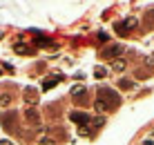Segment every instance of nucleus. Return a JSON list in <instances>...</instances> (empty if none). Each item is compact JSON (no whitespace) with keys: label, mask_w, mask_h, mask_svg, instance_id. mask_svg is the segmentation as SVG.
<instances>
[{"label":"nucleus","mask_w":154,"mask_h":145,"mask_svg":"<svg viewBox=\"0 0 154 145\" xmlns=\"http://www.w3.org/2000/svg\"><path fill=\"white\" fill-rule=\"evenodd\" d=\"M121 105V94L114 92L112 87H100L96 96V112H114Z\"/></svg>","instance_id":"f257e3e1"},{"label":"nucleus","mask_w":154,"mask_h":145,"mask_svg":"<svg viewBox=\"0 0 154 145\" xmlns=\"http://www.w3.org/2000/svg\"><path fill=\"white\" fill-rule=\"evenodd\" d=\"M121 54H123V45L114 42V45H107L103 51H100V58H105V60H114V58L121 56Z\"/></svg>","instance_id":"f03ea898"},{"label":"nucleus","mask_w":154,"mask_h":145,"mask_svg":"<svg viewBox=\"0 0 154 145\" xmlns=\"http://www.w3.org/2000/svg\"><path fill=\"white\" fill-rule=\"evenodd\" d=\"M16 121H18V114H16L14 110H11V112H2V114H0V123H2L9 132L16 130Z\"/></svg>","instance_id":"7ed1b4c3"},{"label":"nucleus","mask_w":154,"mask_h":145,"mask_svg":"<svg viewBox=\"0 0 154 145\" xmlns=\"http://www.w3.org/2000/svg\"><path fill=\"white\" fill-rule=\"evenodd\" d=\"M134 25H136L134 18H127V20H123V23H116V31H119L121 36H125V34H130V31L134 29Z\"/></svg>","instance_id":"20e7f679"},{"label":"nucleus","mask_w":154,"mask_h":145,"mask_svg":"<svg viewBox=\"0 0 154 145\" xmlns=\"http://www.w3.org/2000/svg\"><path fill=\"white\" fill-rule=\"evenodd\" d=\"M69 121H74V123H78V125H87L89 123V114H85V112H72L69 114Z\"/></svg>","instance_id":"39448f33"},{"label":"nucleus","mask_w":154,"mask_h":145,"mask_svg":"<svg viewBox=\"0 0 154 145\" xmlns=\"http://www.w3.org/2000/svg\"><path fill=\"white\" fill-rule=\"evenodd\" d=\"M58 80H63V76H54V78H45L42 80V89H51V87H56V83Z\"/></svg>","instance_id":"423d86ee"},{"label":"nucleus","mask_w":154,"mask_h":145,"mask_svg":"<svg viewBox=\"0 0 154 145\" xmlns=\"http://www.w3.org/2000/svg\"><path fill=\"white\" fill-rule=\"evenodd\" d=\"M27 121H29V123H34V125H38V123H40L38 112H36V110H27Z\"/></svg>","instance_id":"0eeeda50"},{"label":"nucleus","mask_w":154,"mask_h":145,"mask_svg":"<svg viewBox=\"0 0 154 145\" xmlns=\"http://www.w3.org/2000/svg\"><path fill=\"white\" fill-rule=\"evenodd\" d=\"M25 98L29 100V103H36V98H38V94H36V89H27V94H25Z\"/></svg>","instance_id":"6e6552de"},{"label":"nucleus","mask_w":154,"mask_h":145,"mask_svg":"<svg viewBox=\"0 0 154 145\" xmlns=\"http://www.w3.org/2000/svg\"><path fill=\"white\" fill-rule=\"evenodd\" d=\"M94 76H96V78H105V76H107V69H105V67H96V69H94Z\"/></svg>","instance_id":"1a4fd4ad"},{"label":"nucleus","mask_w":154,"mask_h":145,"mask_svg":"<svg viewBox=\"0 0 154 145\" xmlns=\"http://www.w3.org/2000/svg\"><path fill=\"white\" fill-rule=\"evenodd\" d=\"M14 51L16 54H31V49H29V47H25V45H16Z\"/></svg>","instance_id":"9d476101"},{"label":"nucleus","mask_w":154,"mask_h":145,"mask_svg":"<svg viewBox=\"0 0 154 145\" xmlns=\"http://www.w3.org/2000/svg\"><path fill=\"white\" fill-rule=\"evenodd\" d=\"M112 67L116 69V72H123V69H125V60H114Z\"/></svg>","instance_id":"9b49d317"},{"label":"nucleus","mask_w":154,"mask_h":145,"mask_svg":"<svg viewBox=\"0 0 154 145\" xmlns=\"http://www.w3.org/2000/svg\"><path fill=\"white\" fill-rule=\"evenodd\" d=\"M9 100H11V96H9V94H2V96H0V105H7Z\"/></svg>","instance_id":"f8f14e48"},{"label":"nucleus","mask_w":154,"mask_h":145,"mask_svg":"<svg viewBox=\"0 0 154 145\" xmlns=\"http://www.w3.org/2000/svg\"><path fill=\"white\" fill-rule=\"evenodd\" d=\"M119 85H121L123 89H130V87H132V80H119Z\"/></svg>","instance_id":"ddd939ff"},{"label":"nucleus","mask_w":154,"mask_h":145,"mask_svg":"<svg viewBox=\"0 0 154 145\" xmlns=\"http://www.w3.org/2000/svg\"><path fill=\"white\" fill-rule=\"evenodd\" d=\"M141 145H154V138H150V136H147V138H143Z\"/></svg>","instance_id":"4468645a"},{"label":"nucleus","mask_w":154,"mask_h":145,"mask_svg":"<svg viewBox=\"0 0 154 145\" xmlns=\"http://www.w3.org/2000/svg\"><path fill=\"white\" fill-rule=\"evenodd\" d=\"M98 40H103V42H107V40H109V36H107V34H98Z\"/></svg>","instance_id":"2eb2a0df"},{"label":"nucleus","mask_w":154,"mask_h":145,"mask_svg":"<svg viewBox=\"0 0 154 145\" xmlns=\"http://www.w3.org/2000/svg\"><path fill=\"white\" fill-rule=\"evenodd\" d=\"M0 145H11V141H0Z\"/></svg>","instance_id":"dca6fc26"},{"label":"nucleus","mask_w":154,"mask_h":145,"mask_svg":"<svg viewBox=\"0 0 154 145\" xmlns=\"http://www.w3.org/2000/svg\"><path fill=\"white\" fill-rule=\"evenodd\" d=\"M150 138H154V130H152V132H150Z\"/></svg>","instance_id":"f3484780"}]
</instances>
